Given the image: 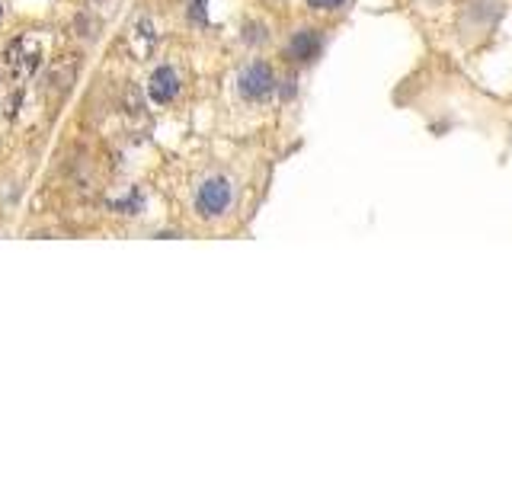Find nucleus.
<instances>
[{
	"label": "nucleus",
	"mask_w": 512,
	"mask_h": 480,
	"mask_svg": "<svg viewBox=\"0 0 512 480\" xmlns=\"http://www.w3.org/2000/svg\"><path fill=\"white\" fill-rule=\"evenodd\" d=\"M234 205V186L227 176H208V180L199 186L196 192V211L205 221H215L221 218L227 209Z\"/></svg>",
	"instance_id": "obj_1"
},
{
	"label": "nucleus",
	"mask_w": 512,
	"mask_h": 480,
	"mask_svg": "<svg viewBox=\"0 0 512 480\" xmlns=\"http://www.w3.org/2000/svg\"><path fill=\"white\" fill-rule=\"evenodd\" d=\"M276 87H279L276 71H272L266 61H253V64H247V68L241 71V77H237V90H241V97L250 99V103H263V99H269L272 93H276Z\"/></svg>",
	"instance_id": "obj_2"
},
{
	"label": "nucleus",
	"mask_w": 512,
	"mask_h": 480,
	"mask_svg": "<svg viewBox=\"0 0 512 480\" xmlns=\"http://www.w3.org/2000/svg\"><path fill=\"white\" fill-rule=\"evenodd\" d=\"M3 58H7V68L13 71V77H29V74H36L38 61H42V48H38L36 38L20 36L16 42L7 45Z\"/></svg>",
	"instance_id": "obj_3"
},
{
	"label": "nucleus",
	"mask_w": 512,
	"mask_h": 480,
	"mask_svg": "<svg viewBox=\"0 0 512 480\" xmlns=\"http://www.w3.org/2000/svg\"><path fill=\"white\" fill-rule=\"evenodd\" d=\"M320 48H324L320 32L317 29H298L292 38H288L285 58L294 61V64H308V61H314L317 55H320Z\"/></svg>",
	"instance_id": "obj_4"
},
{
	"label": "nucleus",
	"mask_w": 512,
	"mask_h": 480,
	"mask_svg": "<svg viewBox=\"0 0 512 480\" xmlns=\"http://www.w3.org/2000/svg\"><path fill=\"white\" fill-rule=\"evenodd\" d=\"M148 97H151L157 106L173 103V99L180 97V74H176V68L164 64V68L154 71L151 80H148Z\"/></svg>",
	"instance_id": "obj_5"
},
{
	"label": "nucleus",
	"mask_w": 512,
	"mask_h": 480,
	"mask_svg": "<svg viewBox=\"0 0 512 480\" xmlns=\"http://www.w3.org/2000/svg\"><path fill=\"white\" fill-rule=\"evenodd\" d=\"M131 45H135L138 55H148L154 48V32H151V23H148V20H138L135 36H131Z\"/></svg>",
	"instance_id": "obj_6"
},
{
	"label": "nucleus",
	"mask_w": 512,
	"mask_h": 480,
	"mask_svg": "<svg viewBox=\"0 0 512 480\" xmlns=\"http://www.w3.org/2000/svg\"><path fill=\"white\" fill-rule=\"evenodd\" d=\"M314 10H343L349 0H308Z\"/></svg>",
	"instance_id": "obj_7"
},
{
	"label": "nucleus",
	"mask_w": 512,
	"mask_h": 480,
	"mask_svg": "<svg viewBox=\"0 0 512 480\" xmlns=\"http://www.w3.org/2000/svg\"><path fill=\"white\" fill-rule=\"evenodd\" d=\"M192 20L205 23V0H196V3H192Z\"/></svg>",
	"instance_id": "obj_8"
},
{
	"label": "nucleus",
	"mask_w": 512,
	"mask_h": 480,
	"mask_svg": "<svg viewBox=\"0 0 512 480\" xmlns=\"http://www.w3.org/2000/svg\"><path fill=\"white\" fill-rule=\"evenodd\" d=\"M0 20H3V7H0Z\"/></svg>",
	"instance_id": "obj_9"
}]
</instances>
